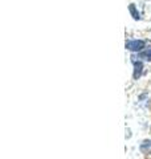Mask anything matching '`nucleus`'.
<instances>
[{
	"label": "nucleus",
	"instance_id": "nucleus-1",
	"mask_svg": "<svg viewBox=\"0 0 151 159\" xmlns=\"http://www.w3.org/2000/svg\"><path fill=\"white\" fill-rule=\"evenodd\" d=\"M126 48L130 49L133 52H137V51H142L144 48V43L142 40H133V41H129L126 43Z\"/></svg>",
	"mask_w": 151,
	"mask_h": 159
},
{
	"label": "nucleus",
	"instance_id": "nucleus-2",
	"mask_svg": "<svg viewBox=\"0 0 151 159\" xmlns=\"http://www.w3.org/2000/svg\"><path fill=\"white\" fill-rule=\"evenodd\" d=\"M134 66H135V70H134V78H138L139 76H140V72H142V68H143V65H142V62L140 61H134Z\"/></svg>",
	"mask_w": 151,
	"mask_h": 159
},
{
	"label": "nucleus",
	"instance_id": "nucleus-3",
	"mask_svg": "<svg viewBox=\"0 0 151 159\" xmlns=\"http://www.w3.org/2000/svg\"><path fill=\"white\" fill-rule=\"evenodd\" d=\"M129 9H130V13H131L133 15V17L135 19V20H139V12L137 11V8H135L134 7V4H130V6H129Z\"/></svg>",
	"mask_w": 151,
	"mask_h": 159
},
{
	"label": "nucleus",
	"instance_id": "nucleus-4",
	"mask_svg": "<svg viewBox=\"0 0 151 159\" xmlns=\"http://www.w3.org/2000/svg\"><path fill=\"white\" fill-rule=\"evenodd\" d=\"M139 57L140 58H144V60H151V48L147 49V51H144L139 54Z\"/></svg>",
	"mask_w": 151,
	"mask_h": 159
},
{
	"label": "nucleus",
	"instance_id": "nucleus-5",
	"mask_svg": "<svg viewBox=\"0 0 151 159\" xmlns=\"http://www.w3.org/2000/svg\"><path fill=\"white\" fill-rule=\"evenodd\" d=\"M151 147V141H149V142H144V145H142V148H143V150H144V148L146 147Z\"/></svg>",
	"mask_w": 151,
	"mask_h": 159
}]
</instances>
